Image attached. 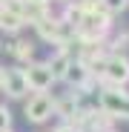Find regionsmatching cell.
<instances>
[{
  "label": "cell",
  "mask_w": 129,
  "mask_h": 132,
  "mask_svg": "<svg viewBox=\"0 0 129 132\" xmlns=\"http://www.w3.org/2000/svg\"><path fill=\"white\" fill-rule=\"evenodd\" d=\"M23 118L35 126H43L46 121L55 118V95L49 92H32L23 101Z\"/></svg>",
  "instance_id": "cell-1"
},
{
  "label": "cell",
  "mask_w": 129,
  "mask_h": 132,
  "mask_svg": "<svg viewBox=\"0 0 129 132\" xmlns=\"http://www.w3.org/2000/svg\"><path fill=\"white\" fill-rule=\"evenodd\" d=\"M106 86H115V89H123L129 83V57L121 55V52H109L106 55V63H103V75Z\"/></svg>",
  "instance_id": "cell-2"
},
{
  "label": "cell",
  "mask_w": 129,
  "mask_h": 132,
  "mask_svg": "<svg viewBox=\"0 0 129 132\" xmlns=\"http://www.w3.org/2000/svg\"><path fill=\"white\" fill-rule=\"evenodd\" d=\"M23 72H26V80H29V92H49L57 83L52 78V69L46 66V60H32L29 66H23Z\"/></svg>",
  "instance_id": "cell-3"
},
{
  "label": "cell",
  "mask_w": 129,
  "mask_h": 132,
  "mask_svg": "<svg viewBox=\"0 0 129 132\" xmlns=\"http://www.w3.org/2000/svg\"><path fill=\"white\" fill-rule=\"evenodd\" d=\"M0 92H6L14 101H26L29 98V80H26L23 66H6V80H3V89Z\"/></svg>",
  "instance_id": "cell-4"
},
{
  "label": "cell",
  "mask_w": 129,
  "mask_h": 132,
  "mask_svg": "<svg viewBox=\"0 0 129 132\" xmlns=\"http://www.w3.org/2000/svg\"><path fill=\"white\" fill-rule=\"evenodd\" d=\"M3 49H9V55L17 60V66L20 63H32V60H37L35 55H37V46H35V40H29V37H14L12 35V40H9V46H3Z\"/></svg>",
  "instance_id": "cell-5"
},
{
  "label": "cell",
  "mask_w": 129,
  "mask_h": 132,
  "mask_svg": "<svg viewBox=\"0 0 129 132\" xmlns=\"http://www.w3.org/2000/svg\"><path fill=\"white\" fill-rule=\"evenodd\" d=\"M26 26V20L23 14H17V12H9V9H0V29H3L6 35H17L20 29Z\"/></svg>",
  "instance_id": "cell-6"
},
{
  "label": "cell",
  "mask_w": 129,
  "mask_h": 132,
  "mask_svg": "<svg viewBox=\"0 0 129 132\" xmlns=\"http://www.w3.org/2000/svg\"><path fill=\"white\" fill-rule=\"evenodd\" d=\"M12 123H14L12 109H9L6 103H0V132H12Z\"/></svg>",
  "instance_id": "cell-7"
},
{
  "label": "cell",
  "mask_w": 129,
  "mask_h": 132,
  "mask_svg": "<svg viewBox=\"0 0 129 132\" xmlns=\"http://www.w3.org/2000/svg\"><path fill=\"white\" fill-rule=\"evenodd\" d=\"M100 3H103V9L109 14H118V12H123L129 6V0H100Z\"/></svg>",
  "instance_id": "cell-8"
},
{
  "label": "cell",
  "mask_w": 129,
  "mask_h": 132,
  "mask_svg": "<svg viewBox=\"0 0 129 132\" xmlns=\"http://www.w3.org/2000/svg\"><path fill=\"white\" fill-rule=\"evenodd\" d=\"M55 132H78V129H75L72 123H57V126H55Z\"/></svg>",
  "instance_id": "cell-9"
},
{
  "label": "cell",
  "mask_w": 129,
  "mask_h": 132,
  "mask_svg": "<svg viewBox=\"0 0 129 132\" xmlns=\"http://www.w3.org/2000/svg\"><path fill=\"white\" fill-rule=\"evenodd\" d=\"M23 3H26V6H52L49 0H23Z\"/></svg>",
  "instance_id": "cell-10"
},
{
  "label": "cell",
  "mask_w": 129,
  "mask_h": 132,
  "mask_svg": "<svg viewBox=\"0 0 129 132\" xmlns=\"http://www.w3.org/2000/svg\"><path fill=\"white\" fill-rule=\"evenodd\" d=\"M3 80H6V66L0 63V89H3Z\"/></svg>",
  "instance_id": "cell-11"
},
{
  "label": "cell",
  "mask_w": 129,
  "mask_h": 132,
  "mask_svg": "<svg viewBox=\"0 0 129 132\" xmlns=\"http://www.w3.org/2000/svg\"><path fill=\"white\" fill-rule=\"evenodd\" d=\"M49 3H52V0H49ZM55 3H60V6H66V3H72V0H55Z\"/></svg>",
  "instance_id": "cell-12"
},
{
  "label": "cell",
  "mask_w": 129,
  "mask_h": 132,
  "mask_svg": "<svg viewBox=\"0 0 129 132\" xmlns=\"http://www.w3.org/2000/svg\"><path fill=\"white\" fill-rule=\"evenodd\" d=\"M3 6H6V0H0V9H3Z\"/></svg>",
  "instance_id": "cell-13"
}]
</instances>
